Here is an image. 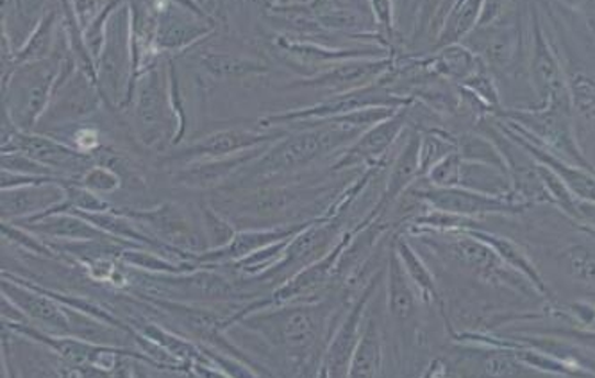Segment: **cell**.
Segmentation results:
<instances>
[{"label":"cell","mask_w":595,"mask_h":378,"mask_svg":"<svg viewBox=\"0 0 595 378\" xmlns=\"http://www.w3.org/2000/svg\"><path fill=\"white\" fill-rule=\"evenodd\" d=\"M65 59L58 54L19 65L4 81V115L20 132L31 133L53 101Z\"/></svg>","instance_id":"1"},{"label":"cell","mask_w":595,"mask_h":378,"mask_svg":"<svg viewBox=\"0 0 595 378\" xmlns=\"http://www.w3.org/2000/svg\"><path fill=\"white\" fill-rule=\"evenodd\" d=\"M349 130H336V127H327V130H317V132L301 133V135L292 136L283 144L267 153L258 164L255 170L250 173L252 178H270V176L279 175L284 170L295 169L299 165L307 164L313 158H317L322 153L332 151L338 146L341 141H346L347 136L351 135Z\"/></svg>","instance_id":"2"},{"label":"cell","mask_w":595,"mask_h":378,"mask_svg":"<svg viewBox=\"0 0 595 378\" xmlns=\"http://www.w3.org/2000/svg\"><path fill=\"white\" fill-rule=\"evenodd\" d=\"M127 34H130V16L125 15L124 10H119L116 13L113 11L108 20L101 54L97 58L99 87L111 93L113 99H119L124 93L127 74H130L131 56Z\"/></svg>","instance_id":"3"},{"label":"cell","mask_w":595,"mask_h":378,"mask_svg":"<svg viewBox=\"0 0 595 378\" xmlns=\"http://www.w3.org/2000/svg\"><path fill=\"white\" fill-rule=\"evenodd\" d=\"M247 323L265 332L276 345L283 346L292 360H303L317 343V321L315 315L303 307L265 315Z\"/></svg>","instance_id":"4"},{"label":"cell","mask_w":595,"mask_h":378,"mask_svg":"<svg viewBox=\"0 0 595 378\" xmlns=\"http://www.w3.org/2000/svg\"><path fill=\"white\" fill-rule=\"evenodd\" d=\"M135 115L139 133L149 146L161 141L167 132L168 85L161 68H150L142 74L135 90Z\"/></svg>","instance_id":"5"},{"label":"cell","mask_w":595,"mask_h":378,"mask_svg":"<svg viewBox=\"0 0 595 378\" xmlns=\"http://www.w3.org/2000/svg\"><path fill=\"white\" fill-rule=\"evenodd\" d=\"M2 149L10 146V151H20L24 155L31 156L34 160L45 165L54 173H87L90 169V160L81 151L59 144V142L48 138L44 135H31V133L13 130L10 132V141L2 142Z\"/></svg>","instance_id":"6"},{"label":"cell","mask_w":595,"mask_h":378,"mask_svg":"<svg viewBox=\"0 0 595 378\" xmlns=\"http://www.w3.org/2000/svg\"><path fill=\"white\" fill-rule=\"evenodd\" d=\"M2 219L34 218L48 214L58 209L67 199V185L58 180L42 181V184L22 185L15 189L2 190Z\"/></svg>","instance_id":"7"},{"label":"cell","mask_w":595,"mask_h":378,"mask_svg":"<svg viewBox=\"0 0 595 378\" xmlns=\"http://www.w3.org/2000/svg\"><path fill=\"white\" fill-rule=\"evenodd\" d=\"M267 141H269L267 135L244 132V130H224V132L204 136L201 141L193 142L183 149L176 151L170 155V158L179 162L218 160V158L240 155L244 151Z\"/></svg>","instance_id":"8"},{"label":"cell","mask_w":595,"mask_h":378,"mask_svg":"<svg viewBox=\"0 0 595 378\" xmlns=\"http://www.w3.org/2000/svg\"><path fill=\"white\" fill-rule=\"evenodd\" d=\"M375 281L369 287V291L358 300L355 309L349 312L340 329L336 332L329 349H327L324 366H322V375L326 377H349V368H351L352 354H355L358 341L361 335V323H363V311L369 303L372 292H374Z\"/></svg>","instance_id":"9"},{"label":"cell","mask_w":595,"mask_h":378,"mask_svg":"<svg viewBox=\"0 0 595 378\" xmlns=\"http://www.w3.org/2000/svg\"><path fill=\"white\" fill-rule=\"evenodd\" d=\"M48 108H50V116H48L50 122H65L68 119H79L92 113L97 108V92L90 79H87V74L82 70L81 73H61Z\"/></svg>","instance_id":"10"},{"label":"cell","mask_w":595,"mask_h":378,"mask_svg":"<svg viewBox=\"0 0 595 378\" xmlns=\"http://www.w3.org/2000/svg\"><path fill=\"white\" fill-rule=\"evenodd\" d=\"M133 218L139 219L142 223L154 229L165 243H170L172 246L183 247V249L206 247L202 246L201 237L192 229V224L188 223V219L172 204L161 207L154 212H135Z\"/></svg>","instance_id":"11"},{"label":"cell","mask_w":595,"mask_h":378,"mask_svg":"<svg viewBox=\"0 0 595 378\" xmlns=\"http://www.w3.org/2000/svg\"><path fill=\"white\" fill-rule=\"evenodd\" d=\"M2 294L8 300L13 301L15 305H19L25 314L33 318V320L44 323L48 329L59 330V332H70L72 325H70V318L67 312L61 311L56 301L40 294V292L30 291L25 287L15 286V284H8L2 281Z\"/></svg>","instance_id":"12"},{"label":"cell","mask_w":595,"mask_h":378,"mask_svg":"<svg viewBox=\"0 0 595 378\" xmlns=\"http://www.w3.org/2000/svg\"><path fill=\"white\" fill-rule=\"evenodd\" d=\"M534 76L543 98L548 99L552 107L565 110L566 96H569L566 82L557 59L549 49L548 40L543 38L538 27L535 31Z\"/></svg>","instance_id":"13"},{"label":"cell","mask_w":595,"mask_h":378,"mask_svg":"<svg viewBox=\"0 0 595 378\" xmlns=\"http://www.w3.org/2000/svg\"><path fill=\"white\" fill-rule=\"evenodd\" d=\"M303 229H281V230H269V232H242L238 235H235V238L231 241L227 246L221 247V249H215L213 253H207L204 257H201L202 260H231V258H244L250 253H258L265 247H272L276 244L281 243V241H287V238L292 237L293 233H298V230Z\"/></svg>","instance_id":"14"},{"label":"cell","mask_w":595,"mask_h":378,"mask_svg":"<svg viewBox=\"0 0 595 378\" xmlns=\"http://www.w3.org/2000/svg\"><path fill=\"white\" fill-rule=\"evenodd\" d=\"M207 31H210L207 25L199 24L195 20L173 11H165L156 24V45L164 49H181L198 42Z\"/></svg>","instance_id":"15"},{"label":"cell","mask_w":595,"mask_h":378,"mask_svg":"<svg viewBox=\"0 0 595 378\" xmlns=\"http://www.w3.org/2000/svg\"><path fill=\"white\" fill-rule=\"evenodd\" d=\"M381 374V335L375 318L367 321L360 341L352 354L349 377H380Z\"/></svg>","instance_id":"16"},{"label":"cell","mask_w":595,"mask_h":378,"mask_svg":"<svg viewBox=\"0 0 595 378\" xmlns=\"http://www.w3.org/2000/svg\"><path fill=\"white\" fill-rule=\"evenodd\" d=\"M412 278L395 253L389 264V307L395 320L408 321L415 312V294Z\"/></svg>","instance_id":"17"},{"label":"cell","mask_w":595,"mask_h":378,"mask_svg":"<svg viewBox=\"0 0 595 378\" xmlns=\"http://www.w3.org/2000/svg\"><path fill=\"white\" fill-rule=\"evenodd\" d=\"M449 249L461 264H465L467 267L483 273V275L499 271L501 263H503V258L495 253L494 247H490V244L475 237L472 233L469 237L454 238L449 244Z\"/></svg>","instance_id":"18"},{"label":"cell","mask_w":595,"mask_h":378,"mask_svg":"<svg viewBox=\"0 0 595 378\" xmlns=\"http://www.w3.org/2000/svg\"><path fill=\"white\" fill-rule=\"evenodd\" d=\"M56 22H58V13L54 10L47 11L45 15L40 16L38 25L30 34L24 47L13 56V68L53 56Z\"/></svg>","instance_id":"19"},{"label":"cell","mask_w":595,"mask_h":378,"mask_svg":"<svg viewBox=\"0 0 595 378\" xmlns=\"http://www.w3.org/2000/svg\"><path fill=\"white\" fill-rule=\"evenodd\" d=\"M472 235H475V237L485 241L486 244L494 247L495 253L503 258V263H508L509 266H514L517 271L526 275L528 280L531 281L535 287H538L542 294H546V286H543L540 273L535 269L534 264L529 263V258L520 252L519 247L515 246L514 243H509L506 238L494 237V235H481V233L478 232H472Z\"/></svg>","instance_id":"20"},{"label":"cell","mask_w":595,"mask_h":378,"mask_svg":"<svg viewBox=\"0 0 595 378\" xmlns=\"http://www.w3.org/2000/svg\"><path fill=\"white\" fill-rule=\"evenodd\" d=\"M338 253H340V249H335L326 258H322L321 263L313 264L312 267H306L303 273H299V277L293 278L289 286L283 287L276 294V298L278 300H292L293 297L313 291L315 287L321 286L322 281L326 280L327 275L332 271L335 260H338Z\"/></svg>","instance_id":"21"},{"label":"cell","mask_w":595,"mask_h":378,"mask_svg":"<svg viewBox=\"0 0 595 378\" xmlns=\"http://www.w3.org/2000/svg\"><path fill=\"white\" fill-rule=\"evenodd\" d=\"M569 96L572 107L583 119L595 127V78L591 74H572L569 79Z\"/></svg>","instance_id":"22"},{"label":"cell","mask_w":595,"mask_h":378,"mask_svg":"<svg viewBox=\"0 0 595 378\" xmlns=\"http://www.w3.org/2000/svg\"><path fill=\"white\" fill-rule=\"evenodd\" d=\"M201 64L206 67L207 73H212L216 78H236V76L261 70L260 65L221 53L201 54Z\"/></svg>","instance_id":"23"},{"label":"cell","mask_w":595,"mask_h":378,"mask_svg":"<svg viewBox=\"0 0 595 378\" xmlns=\"http://www.w3.org/2000/svg\"><path fill=\"white\" fill-rule=\"evenodd\" d=\"M398 127H401V122L395 121V119L383 122L380 126H375L374 130H370V132L356 144L352 155L361 156V158L380 155V153H383V151L389 147L390 142L394 141Z\"/></svg>","instance_id":"24"},{"label":"cell","mask_w":595,"mask_h":378,"mask_svg":"<svg viewBox=\"0 0 595 378\" xmlns=\"http://www.w3.org/2000/svg\"><path fill=\"white\" fill-rule=\"evenodd\" d=\"M566 267L574 280L595 286V252L591 247L574 246L569 247L565 253Z\"/></svg>","instance_id":"25"},{"label":"cell","mask_w":595,"mask_h":378,"mask_svg":"<svg viewBox=\"0 0 595 378\" xmlns=\"http://www.w3.org/2000/svg\"><path fill=\"white\" fill-rule=\"evenodd\" d=\"M397 255L401 263H403L404 269L408 271L413 284L426 294V298L433 297L435 294V284H433L431 273L420 263V258L415 255L412 247L401 241L397 246Z\"/></svg>","instance_id":"26"},{"label":"cell","mask_w":595,"mask_h":378,"mask_svg":"<svg viewBox=\"0 0 595 378\" xmlns=\"http://www.w3.org/2000/svg\"><path fill=\"white\" fill-rule=\"evenodd\" d=\"M65 207L81 210V212H106L110 210V207L97 196V192L87 189L85 185H67Z\"/></svg>","instance_id":"27"},{"label":"cell","mask_w":595,"mask_h":378,"mask_svg":"<svg viewBox=\"0 0 595 378\" xmlns=\"http://www.w3.org/2000/svg\"><path fill=\"white\" fill-rule=\"evenodd\" d=\"M121 176L106 165H93L87 173H82L81 185L93 192H115L121 187Z\"/></svg>","instance_id":"28"},{"label":"cell","mask_w":595,"mask_h":378,"mask_svg":"<svg viewBox=\"0 0 595 378\" xmlns=\"http://www.w3.org/2000/svg\"><path fill=\"white\" fill-rule=\"evenodd\" d=\"M438 207L449 212H460V214H474V212H485V210L494 209V203L489 199L471 198V196L460 194H440L435 199Z\"/></svg>","instance_id":"29"},{"label":"cell","mask_w":595,"mask_h":378,"mask_svg":"<svg viewBox=\"0 0 595 378\" xmlns=\"http://www.w3.org/2000/svg\"><path fill=\"white\" fill-rule=\"evenodd\" d=\"M2 170L27 176H48V178H53L54 175V170L34 160L31 156L20 153V151H10V155L2 153Z\"/></svg>","instance_id":"30"},{"label":"cell","mask_w":595,"mask_h":378,"mask_svg":"<svg viewBox=\"0 0 595 378\" xmlns=\"http://www.w3.org/2000/svg\"><path fill=\"white\" fill-rule=\"evenodd\" d=\"M528 369L520 364L515 355L495 352L485 360L486 377H523Z\"/></svg>","instance_id":"31"},{"label":"cell","mask_w":595,"mask_h":378,"mask_svg":"<svg viewBox=\"0 0 595 378\" xmlns=\"http://www.w3.org/2000/svg\"><path fill=\"white\" fill-rule=\"evenodd\" d=\"M204 219H206L207 235H210V244H212L210 247L213 249H221L235 238V230L231 229L229 224L221 215H216L213 210H204Z\"/></svg>","instance_id":"32"},{"label":"cell","mask_w":595,"mask_h":378,"mask_svg":"<svg viewBox=\"0 0 595 378\" xmlns=\"http://www.w3.org/2000/svg\"><path fill=\"white\" fill-rule=\"evenodd\" d=\"M415 170V147H408L404 151L403 156L398 158L397 167L392 175V181L389 185V198L397 194L398 190L403 189L406 181L412 178V173Z\"/></svg>","instance_id":"33"},{"label":"cell","mask_w":595,"mask_h":378,"mask_svg":"<svg viewBox=\"0 0 595 378\" xmlns=\"http://www.w3.org/2000/svg\"><path fill=\"white\" fill-rule=\"evenodd\" d=\"M122 258H124L125 263L144 267V269H147V271H178V267L172 266L170 263H165V260H161V258L154 257V255H150V253L135 252V249H133V252L122 253Z\"/></svg>","instance_id":"34"},{"label":"cell","mask_w":595,"mask_h":378,"mask_svg":"<svg viewBox=\"0 0 595 378\" xmlns=\"http://www.w3.org/2000/svg\"><path fill=\"white\" fill-rule=\"evenodd\" d=\"M509 0H485L483 10H481L480 25H490L497 22L503 15L504 10L508 8Z\"/></svg>","instance_id":"35"},{"label":"cell","mask_w":595,"mask_h":378,"mask_svg":"<svg viewBox=\"0 0 595 378\" xmlns=\"http://www.w3.org/2000/svg\"><path fill=\"white\" fill-rule=\"evenodd\" d=\"M2 230H4V235H10L15 243L22 244V246L31 247L33 252L36 253H47V249H45L44 244L40 243V241H36V238L30 237L27 233L22 232V230L13 229V226H8V224H2Z\"/></svg>","instance_id":"36"},{"label":"cell","mask_w":595,"mask_h":378,"mask_svg":"<svg viewBox=\"0 0 595 378\" xmlns=\"http://www.w3.org/2000/svg\"><path fill=\"white\" fill-rule=\"evenodd\" d=\"M565 335L566 337L576 341V343H580L583 348L595 352V330H565Z\"/></svg>","instance_id":"37"},{"label":"cell","mask_w":595,"mask_h":378,"mask_svg":"<svg viewBox=\"0 0 595 378\" xmlns=\"http://www.w3.org/2000/svg\"><path fill=\"white\" fill-rule=\"evenodd\" d=\"M45 2H47V0H20V13H22V16H27L31 22H36Z\"/></svg>","instance_id":"38"},{"label":"cell","mask_w":595,"mask_h":378,"mask_svg":"<svg viewBox=\"0 0 595 378\" xmlns=\"http://www.w3.org/2000/svg\"><path fill=\"white\" fill-rule=\"evenodd\" d=\"M370 2H372V10H374L380 22L390 24V20H392V2L390 0H370Z\"/></svg>","instance_id":"39"},{"label":"cell","mask_w":595,"mask_h":378,"mask_svg":"<svg viewBox=\"0 0 595 378\" xmlns=\"http://www.w3.org/2000/svg\"><path fill=\"white\" fill-rule=\"evenodd\" d=\"M193 4L198 5L202 13H213L216 8V0H192Z\"/></svg>","instance_id":"40"},{"label":"cell","mask_w":595,"mask_h":378,"mask_svg":"<svg viewBox=\"0 0 595 378\" xmlns=\"http://www.w3.org/2000/svg\"><path fill=\"white\" fill-rule=\"evenodd\" d=\"M562 2L574 5V8H581V10H586V8H591L594 4L592 0H562Z\"/></svg>","instance_id":"41"},{"label":"cell","mask_w":595,"mask_h":378,"mask_svg":"<svg viewBox=\"0 0 595 378\" xmlns=\"http://www.w3.org/2000/svg\"><path fill=\"white\" fill-rule=\"evenodd\" d=\"M283 2H287V0H283Z\"/></svg>","instance_id":"42"}]
</instances>
